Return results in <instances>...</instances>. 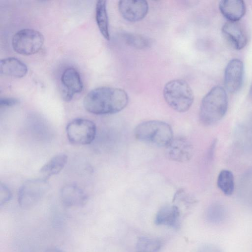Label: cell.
Segmentation results:
<instances>
[{
	"mask_svg": "<svg viewBox=\"0 0 252 252\" xmlns=\"http://www.w3.org/2000/svg\"><path fill=\"white\" fill-rule=\"evenodd\" d=\"M128 96L122 89L100 87L92 90L85 96L83 104L89 112L95 115L112 114L123 110Z\"/></svg>",
	"mask_w": 252,
	"mask_h": 252,
	"instance_id": "obj_1",
	"label": "cell"
},
{
	"mask_svg": "<svg viewBox=\"0 0 252 252\" xmlns=\"http://www.w3.org/2000/svg\"><path fill=\"white\" fill-rule=\"evenodd\" d=\"M228 106L225 90L221 86L212 88L204 96L201 102L199 118L205 126L214 125L225 115Z\"/></svg>",
	"mask_w": 252,
	"mask_h": 252,
	"instance_id": "obj_2",
	"label": "cell"
},
{
	"mask_svg": "<svg viewBox=\"0 0 252 252\" xmlns=\"http://www.w3.org/2000/svg\"><path fill=\"white\" fill-rule=\"evenodd\" d=\"M134 134L137 139L159 147H165L174 137L171 126L158 120L139 124L136 126Z\"/></svg>",
	"mask_w": 252,
	"mask_h": 252,
	"instance_id": "obj_3",
	"label": "cell"
},
{
	"mask_svg": "<svg viewBox=\"0 0 252 252\" xmlns=\"http://www.w3.org/2000/svg\"><path fill=\"white\" fill-rule=\"evenodd\" d=\"M163 95L167 104L178 112H185L191 106L194 95L189 84L183 79L170 80L164 86Z\"/></svg>",
	"mask_w": 252,
	"mask_h": 252,
	"instance_id": "obj_4",
	"label": "cell"
},
{
	"mask_svg": "<svg viewBox=\"0 0 252 252\" xmlns=\"http://www.w3.org/2000/svg\"><path fill=\"white\" fill-rule=\"evenodd\" d=\"M50 185L46 179H32L25 182L19 189L18 202L23 209L36 206L48 192Z\"/></svg>",
	"mask_w": 252,
	"mask_h": 252,
	"instance_id": "obj_5",
	"label": "cell"
},
{
	"mask_svg": "<svg viewBox=\"0 0 252 252\" xmlns=\"http://www.w3.org/2000/svg\"><path fill=\"white\" fill-rule=\"evenodd\" d=\"M11 43L13 49L17 53L30 55L40 50L44 43V37L36 30L23 29L14 34Z\"/></svg>",
	"mask_w": 252,
	"mask_h": 252,
	"instance_id": "obj_6",
	"label": "cell"
},
{
	"mask_svg": "<svg viewBox=\"0 0 252 252\" xmlns=\"http://www.w3.org/2000/svg\"><path fill=\"white\" fill-rule=\"evenodd\" d=\"M66 132L70 143L85 145L91 144L95 139L96 127L95 124L90 120L77 118L67 124Z\"/></svg>",
	"mask_w": 252,
	"mask_h": 252,
	"instance_id": "obj_7",
	"label": "cell"
},
{
	"mask_svg": "<svg viewBox=\"0 0 252 252\" xmlns=\"http://www.w3.org/2000/svg\"><path fill=\"white\" fill-rule=\"evenodd\" d=\"M165 147L167 158L174 161L186 162L190 160L193 156V146L190 141L184 137H173Z\"/></svg>",
	"mask_w": 252,
	"mask_h": 252,
	"instance_id": "obj_8",
	"label": "cell"
},
{
	"mask_svg": "<svg viewBox=\"0 0 252 252\" xmlns=\"http://www.w3.org/2000/svg\"><path fill=\"white\" fill-rule=\"evenodd\" d=\"M244 64L239 59H233L227 63L224 70V84L231 93L237 92L241 88L244 78Z\"/></svg>",
	"mask_w": 252,
	"mask_h": 252,
	"instance_id": "obj_9",
	"label": "cell"
},
{
	"mask_svg": "<svg viewBox=\"0 0 252 252\" xmlns=\"http://www.w3.org/2000/svg\"><path fill=\"white\" fill-rule=\"evenodd\" d=\"M119 10L126 20L135 22L143 19L148 12L149 6L144 0H123L118 3Z\"/></svg>",
	"mask_w": 252,
	"mask_h": 252,
	"instance_id": "obj_10",
	"label": "cell"
},
{
	"mask_svg": "<svg viewBox=\"0 0 252 252\" xmlns=\"http://www.w3.org/2000/svg\"><path fill=\"white\" fill-rule=\"evenodd\" d=\"M61 82L63 88V97L67 101L72 99L74 94L80 93L83 88L79 72L73 67L64 70L62 75Z\"/></svg>",
	"mask_w": 252,
	"mask_h": 252,
	"instance_id": "obj_11",
	"label": "cell"
},
{
	"mask_svg": "<svg viewBox=\"0 0 252 252\" xmlns=\"http://www.w3.org/2000/svg\"><path fill=\"white\" fill-rule=\"evenodd\" d=\"M222 32L225 38L236 50L244 48L248 42V36L243 26L237 22L227 21L223 25Z\"/></svg>",
	"mask_w": 252,
	"mask_h": 252,
	"instance_id": "obj_12",
	"label": "cell"
},
{
	"mask_svg": "<svg viewBox=\"0 0 252 252\" xmlns=\"http://www.w3.org/2000/svg\"><path fill=\"white\" fill-rule=\"evenodd\" d=\"M63 203L68 207H81L88 201V195L83 189L74 184L65 185L60 191Z\"/></svg>",
	"mask_w": 252,
	"mask_h": 252,
	"instance_id": "obj_13",
	"label": "cell"
},
{
	"mask_svg": "<svg viewBox=\"0 0 252 252\" xmlns=\"http://www.w3.org/2000/svg\"><path fill=\"white\" fill-rule=\"evenodd\" d=\"M219 9L228 21H239L245 15L246 5L242 0H223L220 1Z\"/></svg>",
	"mask_w": 252,
	"mask_h": 252,
	"instance_id": "obj_14",
	"label": "cell"
},
{
	"mask_svg": "<svg viewBox=\"0 0 252 252\" xmlns=\"http://www.w3.org/2000/svg\"><path fill=\"white\" fill-rule=\"evenodd\" d=\"M180 211L175 204L166 205L160 208L156 214L155 222L157 225L178 228L179 225Z\"/></svg>",
	"mask_w": 252,
	"mask_h": 252,
	"instance_id": "obj_15",
	"label": "cell"
},
{
	"mask_svg": "<svg viewBox=\"0 0 252 252\" xmlns=\"http://www.w3.org/2000/svg\"><path fill=\"white\" fill-rule=\"evenodd\" d=\"M27 71L26 65L17 58L9 57L0 61V72L1 74L22 78L25 76Z\"/></svg>",
	"mask_w": 252,
	"mask_h": 252,
	"instance_id": "obj_16",
	"label": "cell"
},
{
	"mask_svg": "<svg viewBox=\"0 0 252 252\" xmlns=\"http://www.w3.org/2000/svg\"><path fill=\"white\" fill-rule=\"evenodd\" d=\"M68 157L64 154H59L52 158L40 169V172L46 178L60 173L67 161Z\"/></svg>",
	"mask_w": 252,
	"mask_h": 252,
	"instance_id": "obj_17",
	"label": "cell"
},
{
	"mask_svg": "<svg viewBox=\"0 0 252 252\" xmlns=\"http://www.w3.org/2000/svg\"><path fill=\"white\" fill-rule=\"evenodd\" d=\"M95 19L101 34L106 39L109 40V22L106 0L97 1L95 6Z\"/></svg>",
	"mask_w": 252,
	"mask_h": 252,
	"instance_id": "obj_18",
	"label": "cell"
},
{
	"mask_svg": "<svg viewBox=\"0 0 252 252\" xmlns=\"http://www.w3.org/2000/svg\"><path fill=\"white\" fill-rule=\"evenodd\" d=\"M217 186L226 195H231L234 189V178L229 170L223 169L220 171L217 178Z\"/></svg>",
	"mask_w": 252,
	"mask_h": 252,
	"instance_id": "obj_19",
	"label": "cell"
},
{
	"mask_svg": "<svg viewBox=\"0 0 252 252\" xmlns=\"http://www.w3.org/2000/svg\"><path fill=\"white\" fill-rule=\"evenodd\" d=\"M161 246L162 242L158 238L143 236L137 240L135 252H158Z\"/></svg>",
	"mask_w": 252,
	"mask_h": 252,
	"instance_id": "obj_20",
	"label": "cell"
},
{
	"mask_svg": "<svg viewBox=\"0 0 252 252\" xmlns=\"http://www.w3.org/2000/svg\"><path fill=\"white\" fill-rule=\"evenodd\" d=\"M122 38L126 44L130 47L143 49L151 46V40L143 35L126 32L122 33Z\"/></svg>",
	"mask_w": 252,
	"mask_h": 252,
	"instance_id": "obj_21",
	"label": "cell"
},
{
	"mask_svg": "<svg viewBox=\"0 0 252 252\" xmlns=\"http://www.w3.org/2000/svg\"><path fill=\"white\" fill-rule=\"evenodd\" d=\"M11 198V193L8 188L4 184H0V206H2L8 202Z\"/></svg>",
	"mask_w": 252,
	"mask_h": 252,
	"instance_id": "obj_22",
	"label": "cell"
},
{
	"mask_svg": "<svg viewBox=\"0 0 252 252\" xmlns=\"http://www.w3.org/2000/svg\"><path fill=\"white\" fill-rule=\"evenodd\" d=\"M221 207L218 205H215L211 207L207 213L208 219L211 221L219 220V214H221ZM219 218H220L219 217Z\"/></svg>",
	"mask_w": 252,
	"mask_h": 252,
	"instance_id": "obj_23",
	"label": "cell"
},
{
	"mask_svg": "<svg viewBox=\"0 0 252 252\" xmlns=\"http://www.w3.org/2000/svg\"><path fill=\"white\" fill-rule=\"evenodd\" d=\"M19 103V100L14 98L4 97L0 99L1 108L13 106Z\"/></svg>",
	"mask_w": 252,
	"mask_h": 252,
	"instance_id": "obj_24",
	"label": "cell"
},
{
	"mask_svg": "<svg viewBox=\"0 0 252 252\" xmlns=\"http://www.w3.org/2000/svg\"><path fill=\"white\" fill-rule=\"evenodd\" d=\"M197 252H221L216 246L211 244H206L202 246Z\"/></svg>",
	"mask_w": 252,
	"mask_h": 252,
	"instance_id": "obj_25",
	"label": "cell"
},
{
	"mask_svg": "<svg viewBox=\"0 0 252 252\" xmlns=\"http://www.w3.org/2000/svg\"><path fill=\"white\" fill-rule=\"evenodd\" d=\"M45 252H65L64 251L56 248H51L47 249Z\"/></svg>",
	"mask_w": 252,
	"mask_h": 252,
	"instance_id": "obj_26",
	"label": "cell"
},
{
	"mask_svg": "<svg viewBox=\"0 0 252 252\" xmlns=\"http://www.w3.org/2000/svg\"><path fill=\"white\" fill-rule=\"evenodd\" d=\"M249 94L250 97L252 99V84L250 89Z\"/></svg>",
	"mask_w": 252,
	"mask_h": 252,
	"instance_id": "obj_27",
	"label": "cell"
}]
</instances>
